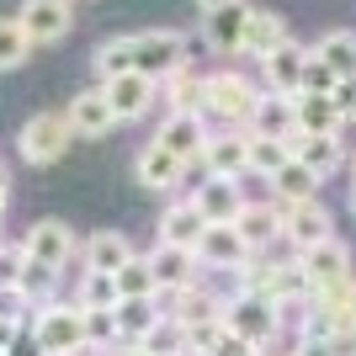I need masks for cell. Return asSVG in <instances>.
<instances>
[{"mask_svg":"<svg viewBox=\"0 0 356 356\" xmlns=\"http://www.w3.org/2000/svg\"><path fill=\"white\" fill-rule=\"evenodd\" d=\"M134 70L144 80H170L176 70H186V32L176 27H154V32H134Z\"/></svg>","mask_w":356,"mask_h":356,"instance_id":"1","label":"cell"},{"mask_svg":"<svg viewBox=\"0 0 356 356\" xmlns=\"http://www.w3.org/2000/svg\"><path fill=\"white\" fill-rule=\"evenodd\" d=\"M32 335L43 341L48 356H80L90 346L86 341V309H80V303H43Z\"/></svg>","mask_w":356,"mask_h":356,"instance_id":"2","label":"cell"},{"mask_svg":"<svg viewBox=\"0 0 356 356\" xmlns=\"http://www.w3.org/2000/svg\"><path fill=\"white\" fill-rule=\"evenodd\" d=\"M16 149H22L27 165H54L64 149H70V118H64V112H38V118H27L22 134H16Z\"/></svg>","mask_w":356,"mask_h":356,"instance_id":"3","label":"cell"},{"mask_svg":"<svg viewBox=\"0 0 356 356\" xmlns=\"http://www.w3.org/2000/svg\"><path fill=\"white\" fill-rule=\"evenodd\" d=\"M202 106H208L213 118H223V122H250L255 86L245 80V74H234V70H218V74L202 80Z\"/></svg>","mask_w":356,"mask_h":356,"instance_id":"4","label":"cell"},{"mask_svg":"<svg viewBox=\"0 0 356 356\" xmlns=\"http://www.w3.org/2000/svg\"><path fill=\"white\" fill-rule=\"evenodd\" d=\"M298 266L309 271V287H314V293H341V287L351 282V250H346L335 234L319 239V245H309V250L298 255Z\"/></svg>","mask_w":356,"mask_h":356,"instance_id":"5","label":"cell"},{"mask_svg":"<svg viewBox=\"0 0 356 356\" xmlns=\"http://www.w3.org/2000/svg\"><path fill=\"white\" fill-rule=\"evenodd\" d=\"M223 325L234 330V335H245V341L261 351V346L277 335V303L271 298H261V293H239L229 309H223Z\"/></svg>","mask_w":356,"mask_h":356,"instance_id":"6","label":"cell"},{"mask_svg":"<svg viewBox=\"0 0 356 356\" xmlns=\"http://www.w3.org/2000/svg\"><path fill=\"white\" fill-rule=\"evenodd\" d=\"M197 261L213 266V271H239L245 261H250V245L239 239L234 223H208L202 239H197Z\"/></svg>","mask_w":356,"mask_h":356,"instance_id":"7","label":"cell"},{"mask_svg":"<svg viewBox=\"0 0 356 356\" xmlns=\"http://www.w3.org/2000/svg\"><path fill=\"white\" fill-rule=\"evenodd\" d=\"M16 22H22V32H27L32 43H59V38H70V27H74L70 0H27Z\"/></svg>","mask_w":356,"mask_h":356,"instance_id":"8","label":"cell"},{"mask_svg":"<svg viewBox=\"0 0 356 356\" xmlns=\"http://www.w3.org/2000/svg\"><path fill=\"white\" fill-rule=\"evenodd\" d=\"M102 96L112 102L118 122H134V118H144L149 102H154V80H144L138 70H128V74H112V80H102Z\"/></svg>","mask_w":356,"mask_h":356,"instance_id":"9","label":"cell"},{"mask_svg":"<svg viewBox=\"0 0 356 356\" xmlns=\"http://www.w3.org/2000/svg\"><path fill=\"white\" fill-rule=\"evenodd\" d=\"M27 261H43V266H54L59 271L64 261L74 255V229L70 223H59V218H43V223H32L27 229Z\"/></svg>","mask_w":356,"mask_h":356,"instance_id":"10","label":"cell"},{"mask_svg":"<svg viewBox=\"0 0 356 356\" xmlns=\"http://www.w3.org/2000/svg\"><path fill=\"white\" fill-rule=\"evenodd\" d=\"M154 144H165L176 160H202V144H208V128H202V112H170L160 128V138Z\"/></svg>","mask_w":356,"mask_h":356,"instance_id":"11","label":"cell"},{"mask_svg":"<svg viewBox=\"0 0 356 356\" xmlns=\"http://www.w3.org/2000/svg\"><path fill=\"white\" fill-rule=\"evenodd\" d=\"M64 118H70V134H80V138H102V134L118 128V112H112V102H106L102 90H80Z\"/></svg>","mask_w":356,"mask_h":356,"instance_id":"12","label":"cell"},{"mask_svg":"<svg viewBox=\"0 0 356 356\" xmlns=\"http://www.w3.org/2000/svg\"><path fill=\"white\" fill-rule=\"evenodd\" d=\"M303 64H309V48H298L293 38H287L277 54L261 59V74H266V86L277 90V96H298V90H303Z\"/></svg>","mask_w":356,"mask_h":356,"instance_id":"13","label":"cell"},{"mask_svg":"<svg viewBox=\"0 0 356 356\" xmlns=\"http://www.w3.org/2000/svg\"><path fill=\"white\" fill-rule=\"evenodd\" d=\"M202 165H208V176L218 181H234L250 170V138H239V134H218L202 144Z\"/></svg>","mask_w":356,"mask_h":356,"instance_id":"14","label":"cell"},{"mask_svg":"<svg viewBox=\"0 0 356 356\" xmlns=\"http://www.w3.org/2000/svg\"><path fill=\"white\" fill-rule=\"evenodd\" d=\"M282 234L293 239L298 250L330 239V208H319V202H287L282 208Z\"/></svg>","mask_w":356,"mask_h":356,"instance_id":"15","label":"cell"},{"mask_svg":"<svg viewBox=\"0 0 356 356\" xmlns=\"http://www.w3.org/2000/svg\"><path fill=\"white\" fill-rule=\"evenodd\" d=\"M134 170H138V186H149V192H176L181 176H186V160H176L165 144H149Z\"/></svg>","mask_w":356,"mask_h":356,"instance_id":"16","label":"cell"},{"mask_svg":"<svg viewBox=\"0 0 356 356\" xmlns=\"http://www.w3.org/2000/svg\"><path fill=\"white\" fill-rule=\"evenodd\" d=\"M287 149H293V160H303L319 181H325L330 170H341V160H346L335 134H293V138H287Z\"/></svg>","mask_w":356,"mask_h":356,"instance_id":"17","label":"cell"},{"mask_svg":"<svg viewBox=\"0 0 356 356\" xmlns=\"http://www.w3.org/2000/svg\"><path fill=\"white\" fill-rule=\"evenodd\" d=\"M234 229L250 250H261V245H271V239L282 234V208H271V202H239Z\"/></svg>","mask_w":356,"mask_h":356,"instance_id":"18","label":"cell"},{"mask_svg":"<svg viewBox=\"0 0 356 356\" xmlns=\"http://www.w3.org/2000/svg\"><path fill=\"white\" fill-rule=\"evenodd\" d=\"M250 134L261 138H293L298 134V118H293V96H255V112H250Z\"/></svg>","mask_w":356,"mask_h":356,"instance_id":"19","label":"cell"},{"mask_svg":"<svg viewBox=\"0 0 356 356\" xmlns=\"http://www.w3.org/2000/svg\"><path fill=\"white\" fill-rule=\"evenodd\" d=\"M202 229H208V218L197 213L192 197H186V202H170V208H165V218H160V245H181V250H197Z\"/></svg>","mask_w":356,"mask_h":356,"instance_id":"20","label":"cell"},{"mask_svg":"<svg viewBox=\"0 0 356 356\" xmlns=\"http://www.w3.org/2000/svg\"><path fill=\"white\" fill-rule=\"evenodd\" d=\"M149 271H154V287H160V293H176V287L192 282V271H197V250L160 245V250L149 255Z\"/></svg>","mask_w":356,"mask_h":356,"instance_id":"21","label":"cell"},{"mask_svg":"<svg viewBox=\"0 0 356 356\" xmlns=\"http://www.w3.org/2000/svg\"><path fill=\"white\" fill-rule=\"evenodd\" d=\"M293 118H298V134H341V106L330 96H314V90H298L293 96Z\"/></svg>","mask_w":356,"mask_h":356,"instance_id":"22","label":"cell"},{"mask_svg":"<svg viewBox=\"0 0 356 356\" xmlns=\"http://www.w3.org/2000/svg\"><path fill=\"white\" fill-rule=\"evenodd\" d=\"M112 319H118V341L138 346L149 335V330L160 325L165 314L154 309V298H118V309H112Z\"/></svg>","mask_w":356,"mask_h":356,"instance_id":"23","label":"cell"},{"mask_svg":"<svg viewBox=\"0 0 356 356\" xmlns=\"http://www.w3.org/2000/svg\"><path fill=\"white\" fill-rule=\"evenodd\" d=\"M245 22H250V6H245V0L208 11V43L218 48V54H239V43H245Z\"/></svg>","mask_w":356,"mask_h":356,"instance_id":"24","label":"cell"},{"mask_svg":"<svg viewBox=\"0 0 356 356\" xmlns=\"http://www.w3.org/2000/svg\"><path fill=\"white\" fill-rule=\"evenodd\" d=\"M282 43H287V27H282V16H277V11H250L239 54H250V59H266V54H277Z\"/></svg>","mask_w":356,"mask_h":356,"instance_id":"25","label":"cell"},{"mask_svg":"<svg viewBox=\"0 0 356 356\" xmlns=\"http://www.w3.org/2000/svg\"><path fill=\"white\" fill-rule=\"evenodd\" d=\"M197 213H202V218L208 223H234V213H239V186L234 181H218L213 176L208 186H197Z\"/></svg>","mask_w":356,"mask_h":356,"instance_id":"26","label":"cell"},{"mask_svg":"<svg viewBox=\"0 0 356 356\" xmlns=\"http://www.w3.org/2000/svg\"><path fill=\"white\" fill-rule=\"evenodd\" d=\"M128 261H134L128 234H112V229H106V234H96L86 245V271H106V277H112V271H122Z\"/></svg>","mask_w":356,"mask_h":356,"instance_id":"27","label":"cell"},{"mask_svg":"<svg viewBox=\"0 0 356 356\" xmlns=\"http://www.w3.org/2000/svg\"><path fill=\"white\" fill-rule=\"evenodd\" d=\"M271 186H277V197H282V208L287 202H314V192H319V176H314L303 160H287L277 176H271Z\"/></svg>","mask_w":356,"mask_h":356,"instance_id":"28","label":"cell"},{"mask_svg":"<svg viewBox=\"0 0 356 356\" xmlns=\"http://www.w3.org/2000/svg\"><path fill=\"white\" fill-rule=\"evenodd\" d=\"M314 59H325L341 80L356 74V32H325V38L314 43Z\"/></svg>","mask_w":356,"mask_h":356,"instance_id":"29","label":"cell"},{"mask_svg":"<svg viewBox=\"0 0 356 356\" xmlns=\"http://www.w3.org/2000/svg\"><path fill=\"white\" fill-rule=\"evenodd\" d=\"M138 346H144L149 356H192V346H186V325H181V319H160Z\"/></svg>","mask_w":356,"mask_h":356,"instance_id":"30","label":"cell"},{"mask_svg":"<svg viewBox=\"0 0 356 356\" xmlns=\"http://www.w3.org/2000/svg\"><path fill=\"white\" fill-rule=\"evenodd\" d=\"M287 160H293L287 138H261V134H250V170H255V176H266V181H271Z\"/></svg>","mask_w":356,"mask_h":356,"instance_id":"31","label":"cell"},{"mask_svg":"<svg viewBox=\"0 0 356 356\" xmlns=\"http://www.w3.org/2000/svg\"><path fill=\"white\" fill-rule=\"evenodd\" d=\"M112 282H118V298H154V271H149V255H134L122 271H112Z\"/></svg>","mask_w":356,"mask_h":356,"instance_id":"32","label":"cell"},{"mask_svg":"<svg viewBox=\"0 0 356 356\" xmlns=\"http://www.w3.org/2000/svg\"><path fill=\"white\" fill-rule=\"evenodd\" d=\"M32 54V38L22 32L16 16H0V70H22Z\"/></svg>","mask_w":356,"mask_h":356,"instance_id":"33","label":"cell"},{"mask_svg":"<svg viewBox=\"0 0 356 356\" xmlns=\"http://www.w3.org/2000/svg\"><path fill=\"white\" fill-rule=\"evenodd\" d=\"M134 70V38H112V43L96 48V74L112 80V74H128Z\"/></svg>","mask_w":356,"mask_h":356,"instance_id":"34","label":"cell"},{"mask_svg":"<svg viewBox=\"0 0 356 356\" xmlns=\"http://www.w3.org/2000/svg\"><path fill=\"white\" fill-rule=\"evenodd\" d=\"M80 309H118V282L106 271H86L80 282Z\"/></svg>","mask_w":356,"mask_h":356,"instance_id":"35","label":"cell"},{"mask_svg":"<svg viewBox=\"0 0 356 356\" xmlns=\"http://www.w3.org/2000/svg\"><path fill=\"white\" fill-rule=\"evenodd\" d=\"M16 287L27 293V303H43L48 287H54V266H43V261H22V271H16Z\"/></svg>","mask_w":356,"mask_h":356,"instance_id":"36","label":"cell"},{"mask_svg":"<svg viewBox=\"0 0 356 356\" xmlns=\"http://www.w3.org/2000/svg\"><path fill=\"white\" fill-rule=\"evenodd\" d=\"M335 80H341V74L330 70L325 59H314V48H309V64H303V90H314V96H330V90H335Z\"/></svg>","mask_w":356,"mask_h":356,"instance_id":"37","label":"cell"},{"mask_svg":"<svg viewBox=\"0 0 356 356\" xmlns=\"http://www.w3.org/2000/svg\"><path fill=\"white\" fill-rule=\"evenodd\" d=\"M118 335V319H112V309H86V341L90 346H102Z\"/></svg>","mask_w":356,"mask_h":356,"instance_id":"38","label":"cell"},{"mask_svg":"<svg viewBox=\"0 0 356 356\" xmlns=\"http://www.w3.org/2000/svg\"><path fill=\"white\" fill-rule=\"evenodd\" d=\"M22 314H27V293H22L16 282H0V319H6V325H16Z\"/></svg>","mask_w":356,"mask_h":356,"instance_id":"39","label":"cell"},{"mask_svg":"<svg viewBox=\"0 0 356 356\" xmlns=\"http://www.w3.org/2000/svg\"><path fill=\"white\" fill-rule=\"evenodd\" d=\"M208 356H255V346L245 341V335H234V330L223 325V335H218V346H213Z\"/></svg>","mask_w":356,"mask_h":356,"instance_id":"40","label":"cell"},{"mask_svg":"<svg viewBox=\"0 0 356 356\" xmlns=\"http://www.w3.org/2000/svg\"><path fill=\"white\" fill-rule=\"evenodd\" d=\"M330 102L341 106V118H356V74L335 80V90H330Z\"/></svg>","mask_w":356,"mask_h":356,"instance_id":"41","label":"cell"},{"mask_svg":"<svg viewBox=\"0 0 356 356\" xmlns=\"http://www.w3.org/2000/svg\"><path fill=\"white\" fill-rule=\"evenodd\" d=\"M6 356H48V351H43V341H38L32 330L16 325V335H11V346H6Z\"/></svg>","mask_w":356,"mask_h":356,"instance_id":"42","label":"cell"},{"mask_svg":"<svg viewBox=\"0 0 356 356\" xmlns=\"http://www.w3.org/2000/svg\"><path fill=\"white\" fill-rule=\"evenodd\" d=\"M22 261H27V250H22V245H0V282H16Z\"/></svg>","mask_w":356,"mask_h":356,"instance_id":"43","label":"cell"},{"mask_svg":"<svg viewBox=\"0 0 356 356\" xmlns=\"http://www.w3.org/2000/svg\"><path fill=\"white\" fill-rule=\"evenodd\" d=\"M293 356H335V346H330V341H303Z\"/></svg>","mask_w":356,"mask_h":356,"instance_id":"44","label":"cell"},{"mask_svg":"<svg viewBox=\"0 0 356 356\" xmlns=\"http://www.w3.org/2000/svg\"><path fill=\"white\" fill-rule=\"evenodd\" d=\"M6 197H11V181H6V170H0V213H6Z\"/></svg>","mask_w":356,"mask_h":356,"instance_id":"45","label":"cell"},{"mask_svg":"<svg viewBox=\"0 0 356 356\" xmlns=\"http://www.w3.org/2000/svg\"><path fill=\"white\" fill-rule=\"evenodd\" d=\"M197 6H202V11H218V6H234V0H197Z\"/></svg>","mask_w":356,"mask_h":356,"instance_id":"46","label":"cell"},{"mask_svg":"<svg viewBox=\"0 0 356 356\" xmlns=\"http://www.w3.org/2000/svg\"><path fill=\"white\" fill-rule=\"evenodd\" d=\"M351 213H356V186H351Z\"/></svg>","mask_w":356,"mask_h":356,"instance_id":"47","label":"cell"},{"mask_svg":"<svg viewBox=\"0 0 356 356\" xmlns=\"http://www.w3.org/2000/svg\"><path fill=\"white\" fill-rule=\"evenodd\" d=\"M0 356H6V351H0Z\"/></svg>","mask_w":356,"mask_h":356,"instance_id":"48","label":"cell"},{"mask_svg":"<svg viewBox=\"0 0 356 356\" xmlns=\"http://www.w3.org/2000/svg\"><path fill=\"white\" fill-rule=\"evenodd\" d=\"M255 356H261V351H255Z\"/></svg>","mask_w":356,"mask_h":356,"instance_id":"49","label":"cell"}]
</instances>
